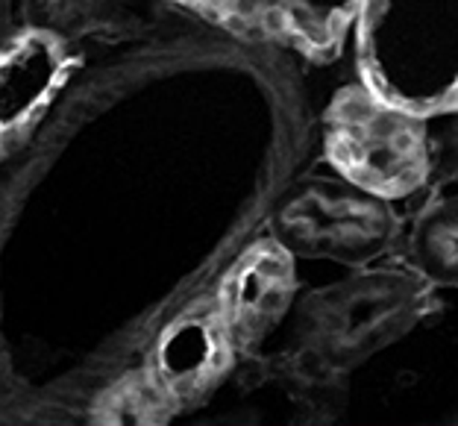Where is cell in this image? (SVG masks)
Segmentation results:
<instances>
[{"mask_svg": "<svg viewBox=\"0 0 458 426\" xmlns=\"http://www.w3.org/2000/svg\"><path fill=\"white\" fill-rule=\"evenodd\" d=\"M373 89L414 112L458 100V0H368Z\"/></svg>", "mask_w": 458, "mask_h": 426, "instance_id": "6da1fadb", "label": "cell"}, {"mask_svg": "<svg viewBox=\"0 0 458 426\" xmlns=\"http://www.w3.org/2000/svg\"><path fill=\"white\" fill-rule=\"evenodd\" d=\"M423 306L420 274L370 271L341 279L309 300L303 315L309 353L329 371H347L411 329Z\"/></svg>", "mask_w": 458, "mask_h": 426, "instance_id": "7a4b0ae2", "label": "cell"}, {"mask_svg": "<svg viewBox=\"0 0 458 426\" xmlns=\"http://www.w3.org/2000/svg\"><path fill=\"white\" fill-rule=\"evenodd\" d=\"M329 144L344 176L385 197L418 189L429 168L420 115L377 89L352 91L338 100Z\"/></svg>", "mask_w": 458, "mask_h": 426, "instance_id": "3957f363", "label": "cell"}, {"mask_svg": "<svg viewBox=\"0 0 458 426\" xmlns=\"http://www.w3.org/2000/svg\"><path fill=\"white\" fill-rule=\"evenodd\" d=\"M397 221L385 194L350 176L303 183L279 209L291 251L338 262H368L391 244Z\"/></svg>", "mask_w": 458, "mask_h": 426, "instance_id": "277c9868", "label": "cell"}, {"mask_svg": "<svg viewBox=\"0 0 458 426\" xmlns=\"http://www.w3.org/2000/svg\"><path fill=\"white\" fill-rule=\"evenodd\" d=\"M291 294V274L288 262L279 253H259L238 271L229 285L226 315L229 327L242 336H256L265 329L279 311L285 309Z\"/></svg>", "mask_w": 458, "mask_h": 426, "instance_id": "5b68a950", "label": "cell"}, {"mask_svg": "<svg viewBox=\"0 0 458 426\" xmlns=\"http://www.w3.org/2000/svg\"><path fill=\"white\" fill-rule=\"evenodd\" d=\"M59 74L56 50L47 41H24L0 59V130L24 121Z\"/></svg>", "mask_w": 458, "mask_h": 426, "instance_id": "8992f818", "label": "cell"}, {"mask_svg": "<svg viewBox=\"0 0 458 426\" xmlns=\"http://www.w3.org/2000/svg\"><path fill=\"white\" fill-rule=\"evenodd\" d=\"M411 262L429 283L458 285V197L420 215L411 233Z\"/></svg>", "mask_w": 458, "mask_h": 426, "instance_id": "52a82bcc", "label": "cell"}, {"mask_svg": "<svg viewBox=\"0 0 458 426\" xmlns=\"http://www.w3.org/2000/svg\"><path fill=\"white\" fill-rule=\"evenodd\" d=\"M221 356V336L209 320H185L162 345V377L174 388H191L209 377Z\"/></svg>", "mask_w": 458, "mask_h": 426, "instance_id": "ba28073f", "label": "cell"}, {"mask_svg": "<svg viewBox=\"0 0 458 426\" xmlns=\"http://www.w3.org/2000/svg\"><path fill=\"white\" fill-rule=\"evenodd\" d=\"M364 0H285V9L300 33L311 41H327L352 18Z\"/></svg>", "mask_w": 458, "mask_h": 426, "instance_id": "9c48e42d", "label": "cell"}, {"mask_svg": "<svg viewBox=\"0 0 458 426\" xmlns=\"http://www.w3.org/2000/svg\"><path fill=\"white\" fill-rule=\"evenodd\" d=\"M441 165H444V171L450 174V180L458 183V112L455 115L446 121V130H444V136H441Z\"/></svg>", "mask_w": 458, "mask_h": 426, "instance_id": "30bf717a", "label": "cell"}, {"mask_svg": "<svg viewBox=\"0 0 458 426\" xmlns=\"http://www.w3.org/2000/svg\"><path fill=\"white\" fill-rule=\"evenodd\" d=\"M200 4H215V6H229V4H235V0H200Z\"/></svg>", "mask_w": 458, "mask_h": 426, "instance_id": "8fae6325", "label": "cell"}]
</instances>
